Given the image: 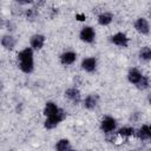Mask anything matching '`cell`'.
Returning a JSON list of instances; mask_svg holds the SVG:
<instances>
[{
	"instance_id": "cell-9",
	"label": "cell",
	"mask_w": 151,
	"mask_h": 151,
	"mask_svg": "<svg viewBox=\"0 0 151 151\" xmlns=\"http://www.w3.org/2000/svg\"><path fill=\"white\" fill-rule=\"evenodd\" d=\"M127 77H129V80H130L132 84H138L143 76L140 74V72H139L138 70L132 68V70L129 72V76H127Z\"/></svg>"
},
{
	"instance_id": "cell-8",
	"label": "cell",
	"mask_w": 151,
	"mask_h": 151,
	"mask_svg": "<svg viewBox=\"0 0 151 151\" xmlns=\"http://www.w3.org/2000/svg\"><path fill=\"white\" fill-rule=\"evenodd\" d=\"M44 42H45V38H44L42 35H34V37L31 39V45H32V47L35 48V50L41 48L42 45H44Z\"/></svg>"
},
{
	"instance_id": "cell-11",
	"label": "cell",
	"mask_w": 151,
	"mask_h": 151,
	"mask_svg": "<svg viewBox=\"0 0 151 151\" xmlns=\"http://www.w3.org/2000/svg\"><path fill=\"white\" fill-rule=\"evenodd\" d=\"M65 94H66L67 98H70V99L73 100V101H79V99H80V93H79V91H78L77 88H74V87L68 88Z\"/></svg>"
},
{
	"instance_id": "cell-10",
	"label": "cell",
	"mask_w": 151,
	"mask_h": 151,
	"mask_svg": "<svg viewBox=\"0 0 151 151\" xmlns=\"http://www.w3.org/2000/svg\"><path fill=\"white\" fill-rule=\"evenodd\" d=\"M74 60H76V53L73 52H66L61 55V63L65 65H70L74 63Z\"/></svg>"
},
{
	"instance_id": "cell-3",
	"label": "cell",
	"mask_w": 151,
	"mask_h": 151,
	"mask_svg": "<svg viewBox=\"0 0 151 151\" xmlns=\"http://www.w3.org/2000/svg\"><path fill=\"white\" fill-rule=\"evenodd\" d=\"M80 38H81V40H84L86 42L93 41V39H94V31H93V28L84 27L81 29V32H80Z\"/></svg>"
},
{
	"instance_id": "cell-14",
	"label": "cell",
	"mask_w": 151,
	"mask_h": 151,
	"mask_svg": "<svg viewBox=\"0 0 151 151\" xmlns=\"http://www.w3.org/2000/svg\"><path fill=\"white\" fill-rule=\"evenodd\" d=\"M1 44H2L4 47H6V48H8V50H12V48L14 47V45H15V40H14L12 37L6 35V37L2 38Z\"/></svg>"
},
{
	"instance_id": "cell-22",
	"label": "cell",
	"mask_w": 151,
	"mask_h": 151,
	"mask_svg": "<svg viewBox=\"0 0 151 151\" xmlns=\"http://www.w3.org/2000/svg\"><path fill=\"white\" fill-rule=\"evenodd\" d=\"M68 151H73V150H71V149H70V150H68Z\"/></svg>"
},
{
	"instance_id": "cell-15",
	"label": "cell",
	"mask_w": 151,
	"mask_h": 151,
	"mask_svg": "<svg viewBox=\"0 0 151 151\" xmlns=\"http://www.w3.org/2000/svg\"><path fill=\"white\" fill-rule=\"evenodd\" d=\"M98 21L100 25H109L111 21H112V15L110 13H104V14H100L99 18H98Z\"/></svg>"
},
{
	"instance_id": "cell-21",
	"label": "cell",
	"mask_w": 151,
	"mask_h": 151,
	"mask_svg": "<svg viewBox=\"0 0 151 151\" xmlns=\"http://www.w3.org/2000/svg\"><path fill=\"white\" fill-rule=\"evenodd\" d=\"M77 18H78V20H85V15L84 14H78Z\"/></svg>"
},
{
	"instance_id": "cell-19",
	"label": "cell",
	"mask_w": 151,
	"mask_h": 151,
	"mask_svg": "<svg viewBox=\"0 0 151 151\" xmlns=\"http://www.w3.org/2000/svg\"><path fill=\"white\" fill-rule=\"evenodd\" d=\"M119 134L124 136V137H129V136L133 134V129L132 127H123L119 130Z\"/></svg>"
},
{
	"instance_id": "cell-5",
	"label": "cell",
	"mask_w": 151,
	"mask_h": 151,
	"mask_svg": "<svg viewBox=\"0 0 151 151\" xmlns=\"http://www.w3.org/2000/svg\"><path fill=\"white\" fill-rule=\"evenodd\" d=\"M136 28H137V31L138 32H140V33H143V34H147L149 33V29H150V27H149V22L145 20V19H143V18H140V19H138L137 21H136Z\"/></svg>"
},
{
	"instance_id": "cell-16",
	"label": "cell",
	"mask_w": 151,
	"mask_h": 151,
	"mask_svg": "<svg viewBox=\"0 0 151 151\" xmlns=\"http://www.w3.org/2000/svg\"><path fill=\"white\" fill-rule=\"evenodd\" d=\"M97 100H98V98L96 97V96H88L86 99H85V107H87V109H93L94 106H96V104H97Z\"/></svg>"
},
{
	"instance_id": "cell-12",
	"label": "cell",
	"mask_w": 151,
	"mask_h": 151,
	"mask_svg": "<svg viewBox=\"0 0 151 151\" xmlns=\"http://www.w3.org/2000/svg\"><path fill=\"white\" fill-rule=\"evenodd\" d=\"M58 111H59V109L57 107L55 104H53V103H47L46 106H45V111H44V113H45L47 117H51V116L55 114Z\"/></svg>"
},
{
	"instance_id": "cell-1",
	"label": "cell",
	"mask_w": 151,
	"mask_h": 151,
	"mask_svg": "<svg viewBox=\"0 0 151 151\" xmlns=\"http://www.w3.org/2000/svg\"><path fill=\"white\" fill-rule=\"evenodd\" d=\"M18 58L20 60V68L25 73H29L33 71V53L31 48L22 50L19 53Z\"/></svg>"
},
{
	"instance_id": "cell-2",
	"label": "cell",
	"mask_w": 151,
	"mask_h": 151,
	"mask_svg": "<svg viewBox=\"0 0 151 151\" xmlns=\"http://www.w3.org/2000/svg\"><path fill=\"white\" fill-rule=\"evenodd\" d=\"M64 117H65V112L61 111V110H59L55 114H53L51 117H47V120L45 122V126L47 129H53L54 126H57L64 119Z\"/></svg>"
},
{
	"instance_id": "cell-18",
	"label": "cell",
	"mask_w": 151,
	"mask_h": 151,
	"mask_svg": "<svg viewBox=\"0 0 151 151\" xmlns=\"http://www.w3.org/2000/svg\"><path fill=\"white\" fill-rule=\"evenodd\" d=\"M140 58L144 59V60H149L151 58V50L149 47H144L140 51Z\"/></svg>"
},
{
	"instance_id": "cell-4",
	"label": "cell",
	"mask_w": 151,
	"mask_h": 151,
	"mask_svg": "<svg viewBox=\"0 0 151 151\" xmlns=\"http://www.w3.org/2000/svg\"><path fill=\"white\" fill-rule=\"evenodd\" d=\"M116 129V120L111 117H106L101 122V130L104 132H111Z\"/></svg>"
},
{
	"instance_id": "cell-20",
	"label": "cell",
	"mask_w": 151,
	"mask_h": 151,
	"mask_svg": "<svg viewBox=\"0 0 151 151\" xmlns=\"http://www.w3.org/2000/svg\"><path fill=\"white\" fill-rule=\"evenodd\" d=\"M137 86H138L139 88H142V90L146 88V87L149 86V79H147L146 77H142V79L139 80V83L137 84Z\"/></svg>"
},
{
	"instance_id": "cell-17",
	"label": "cell",
	"mask_w": 151,
	"mask_h": 151,
	"mask_svg": "<svg viewBox=\"0 0 151 151\" xmlns=\"http://www.w3.org/2000/svg\"><path fill=\"white\" fill-rule=\"evenodd\" d=\"M70 150V143L67 139H61L57 144V151H68Z\"/></svg>"
},
{
	"instance_id": "cell-7",
	"label": "cell",
	"mask_w": 151,
	"mask_h": 151,
	"mask_svg": "<svg viewBox=\"0 0 151 151\" xmlns=\"http://www.w3.org/2000/svg\"><path fill=\"white\" fill-rule=\"evenodd\" d=\"M96 65H97V61H96L94 58H87V59H85V60L81 63L83 68H84L85 71H87V72L94 71V70H96Z\"/></svg>"
},
{
	"instance_id": "cell-13",
	"label": "cell",
	"mask_w": 151,
	"mask_h": 151,
	"mask_svg": "<svg viewBox=\"0 0 151 151\" xmlns=\"http://www.w3.org/2000/svg\"><path fill=\"white\" fill-rule=\"evenodd\" d=\"M138 137L140 138V139H149L150 137H151V131H150V127L147 126V125H144V126H142V129L138 131Z\"/></svg>"
},
{
	"instance_id": "cell-6",
	"label": "cell",
	"mask_w": 151,
	"mask_h": 151,
	"mask_svg": "<svg viewBox=\"0 0 151 151\" xmlns=\"http://www.w3.org/2000/svg\"><path fill=\"white\" fill-rule=\"evenodd\" d=\"M111 41H112L113 44H116V45H118V46H123V47H125V46L127 45V38H126V35L123 34V33H117V34H114V35L111 38Z\"/></svg>"
}]
</instances>
